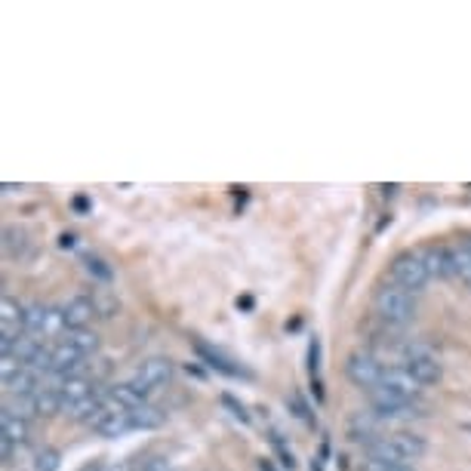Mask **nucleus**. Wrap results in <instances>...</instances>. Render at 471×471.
<instances>
[{"mask_svg": "<svg viewBox=\"0 0 471 471\" xmlns=\"http://www.w3.org/2000/svg\"><path fill=\"white\" fill-rule=\"evenodd\" d=\"M373 305H376V314L385 323H394V327H404L416 318V296L410 290L397 287V283H383L373 296Z\"/></svg>", "mask_w": 471, "mask_h": 471, "instance_id": "nucleus-1", "label": "nucleus"}, {"mask_svg": "<svg viewBox=\"0 0 471 471\" xmlns=\"http://www.w3.org/2000/svg\"><path fill=\"white\" fill-rule=\"evenodd\" d=\"M428 281H432V271L425 265V253H401L392 262V283L410 290L413 296L422 293Z\"/></svg>", "mask_w": 471, "mask_h": 471, "instance_id": "nucleus-2", "label": "nucleus"}, {"mask_svg": "<svg viewBox=\"0 0 471 471\" xmlns=\"http://www.w3.org/2000/svg\"><path fill=\"white\" fill-rule=\"evenodd\" d=\"M173 373H176V363L169 361V357H148V361H142V367L136 370V376L129 379V385L142 397H148L158 385H167L169 379H173Z\"/></svg>", "mask_w": 471, "mask_h": 471, "instance_id": "nucleus-3", "label": "nucleus"}, {"mask_svg": "<svg viewBox=\"0 0 471 471\" xmlns=\"http://www.w3.org/2000/svg\"><path fill=\"white\" fill-rule=\"evenodd\" d=\"M383 373H385V367L367 352H354V354H348V361H345V376L352 379L357 388L376 392L379 383H383Z\"/></svg>", "mask_w": 471, "mask_h": 471, "instance_id": "nucleus-4", "label": "nucleus"}, {"mask_svg": "<svg viewBox=\"0 0 471 471\" xmlns=\"http://www.w3.org/2000/svg\"><path fill=\"white\" fill-rule=\"evenodd\" d=\"M376 392H383L388 397H397V401H413V397L422 392V385L410 376L407 367H388L383 373V383H379Z\"/></svg>", "mask_w": 471, "mask_h": 471, "instance_id": "nucleus-5", "label": "nucleus"}, {"mask_svg": "<svg viewBox=\"0 0 471 471\" xmlns=\"http://www.w3.org/2000/svg\"><path fill=\"white\" fill-rule=\"evenodd\" d=\"M404 367L410 370V376L416 379V383L425 388V385H435V383H441V376H444V367L437 363V357L435 354H428L425 348H416L410 357H407V363Z\"/></svg>", "mask_w": 471, "mask_h": 471, "instance_id": "nucleus-6", "label": "nucleus"}, {"mask_svg": "<svg viewBox=\"0 0 471 471\" xmlns=\"http://www.w3.org/2000/svg\"><path fill=\"white\" fill-rule=\"evenodd\" d=\"M191 348H194V354H198L210 370L225 373V376H231V379H250V373L243 370L238 361H231V357H225L222 352H216L213 345H207V343H200V339H194Z\"/></svg>", "mask_w": 471, "mask_h": 471, "instance_id": "nucleus-7", "label": "nucleus"}, {"mask_svg": "<svg viewBox=\"0 0 471 471\" xmlns=\"http://www.w3.org/2000/svg\"><path fill=\"white\" fill-rule=\"evenodd\" d=\"M89 428H93L99 437H120V435L133 432V422H129L127 410H108L102 404V410L96 413V419L89 422Z\"/></svg>", "mask_w": 471, "mask_h": 471, "instance_id": "nucleus-8", "label": "nucleus"}, {"mask_svg": "<svg viewBox=\"0 0 471 471\" xmlns=\"http://www.w3.org/2000/svg\"><path fill=\"white\" fill-rule=\"evenodd\" d=\"M373 413L376 419H416L422 416L419 407H413V401H397L383 392H373Z\"/></svg>", "mask_w": 471, "mask_h": 471, "instance_id": "nucleus-9", "label": "nucleus"}, {"mask_svg": "<svg viewBox=\"0 0 471 471\" xmlns=\"http://www.w3.org/2000/svg\"><path fill=\"white\" fill-rule=\"evenodd\" d=\"M62 314L68 330H87L96 318V302L89 296H71L68 302L62 305Z\"/></svg>", "mask_w": 471, "mask_h": 471, "instance_id": "nucleus-10", "label": "nucleus"}, {"mask_svg": "<svg viewBox=\"0 0 471 471\" xmlns=\"http://www.w3.org/2000/svg\"><path fill=\"white\" fill-rule=\"evenodd\" d=\"M4 388L10 392L13 397H28V394H37L40 388V373L31 370V367H15L10 376H4Z\"/></svg>", "mask_w": 471, "mask_h": 471, "instance_id": "nucleus-11", "label": "nucleus"}, {"mask_svg": "<svg viewBox=\"0 0 471 471\" xmlns=\"http://www.w3.org/2000/svg\"><path fill=\"white\" fill-rule=\"evenodd\" d=\"M385 441L394 446V453L404 459V466H407V462H413V459H419V456H425V450H428L425 437L413 435V432H394V435H388Z\"/></svg>", "mask_w": 471, "mask_h": 471, "instance_id": "nucleus-12", "label": "nucleus"}, {"mask_svg": "<svg viewBox=\"0 0 471 471\" xmlns=\"http://www.w3.org/2000/svg\"><path fill=\"white\" fill-rule=\"evenodd\" d=\"M0 437H4V441H10V444H15V446H22V444H28L31 428H28L26 419L13 416V413L4 407V413H0Z\"/></svg>", "mask_w": 471, "mask_h": 471, "instance_id": "nucleus-13", "label": "nucleus"}, {"mask_svg": "<svg viewBox=\"0 0 471 471\" xmlns=\"http://www.w3.org/2000/svg\"><path fill=\"white\" fill-rule=\"evenodd\" d=\"M56 392H59L62 404H65V410H71V407H75V404L84 401V397L96 394V392H93V383H89V379H84V376H71V379H65V383H62L59 388H56Z\"/></svg>", "mask_w": 471, "mask_h": 471, "instance_id": "nucleus-14", "label": "nucleus"}, {"mask_svg": "<svg viewBox=\"0 0 471 471\" xmlns=\"http://www.w3.org/2000/svg\"><path fill=\"white\" fill-rule=\"evenodd\" d=\"M425 265L432 271V278H456L453 274V253L450 247H428L425 250Z\"/></svg>", "mask_w": 471, "mask_h": 471, "instance_id": "nucleus-15", "label": "nucleus"}, {"mask_svg": "<svg viewBox=\"0 0 471 471\" xmlns=\"http://www.w3.org/2000/svg\"><path fill=\"white\" fill-rule=\"evenodd\" d=\"M62 343H68L71 348H77V352L80 354H84V357H89V354H96V352H99V348H102V339H99V333H96V330H68V333H65V339H62Z\"/></svg>", "mask_w": 471, "mask_h": 471, "instance_id": "nucleus-16", "label": "nucleus"}, {"mask_svg": "<svg viewBox=\"0 0 471 471\" xmlns=\"http://www.w3.org/2000/svg\"><path fill=\"white\" fill-rule=\"evenodd\" d=\"M129 422H133L136 432H154V428H160L167 422V413L151 407V404H142L139 410L129 413Z\"/></svg>", "mask_w": 471, "mask_h": 471, "instance_id": "nucleus-17", "label": "nucleus"}, {"mask_svg": "<svg viewBox=\"0 0 471 471\" xmlns=\"http://www.w3.org/2000/svg\"><path fill=\"white\" fill-rule=\"evenodd\" d=\"M450 253H453V274H456V281H462L471 290V247L468 243H456V247H450Z\"/></svg>", "mask_w": 471, "mask_h": 471, "instance_id": "nucleus-18", "label": "nucleus"}, {"mask_svg": "<svg viewBox=\"0 0 471 471\" xmlns=\"http://www.w3.org/2000/svg\"><path fill=\"white\" fill-rule=\"evenodd\" d=\"M108 397H115V401H118L127 413L139 410L142 404H145V397H142L139 392H136V388L129 385V383H118V385H111V388H108Z\"/></svg>", "mask_w": 471, "mask_h": 471, "instance_id": "nucleus-19", "label": "nucleus"}, {"mask_svg": "<svg viewBox=\"0 0 471 471\" xmlns=\"http://www.w3.org/2000/svg\"><path fill=\"white\" fill-rule=\"evenodd\" d=\"M4 250H6V256H10V259H22L28 253V231L10 225V229L4 231Z\"/></svg>", "mask_w": 471, "mask_h": 471, "instance_id": "nucleus-20", "label": "nucleus"}, {"mask_svg": "<svg viewBox=\"0 0 471 471\" xmlns=\"http://www.w3.org/2000/svg\"><path fill=\"white\" fill-rule=\"evenodd\" d=\"M37 397V416H56V413H65V404L56 388H40V392L35 394Z\"/></svg>", "mask_w": 471, "mask_h": 471, "instance_id": "nucleus-21", "label": "nucleus"}, {"mask_svg": "<svg viewBox=\"0 0 471 471\" xmlns=\"http://www.w3.org/2000/svg\"><path fill=\"white\" fill-rule=\"evenodd\" d=\"M46 318H50V308L46 305H28L26 308V333L40 336L46 330Z\"/></svg>", "mask_w": 471, "mask_h": 471, "instance_id": "nucleus-22", "label": "nucleus"}, {"mask_svg": "<svg viewBox=\"0 0 471 471\" xmlns=\"http://www.w3.org/2000/svg\"><path fill=\"white\" fill-rule=\"evenodd\" d=\"M62 466V453L56 450V446H44V450L35 453V466L31 471H59Z\"/></svg>", "mask_w": 471, "mask_h": 471, "instance_id": "nucleus-23", "label": "nucleus"}, {"mask_svg": "<svg viewBox=\"0 0 471 471\" xmlns=\"http://www.w3.org/2000/svg\"><path fill=\"white\" fill-rule=\"evenodd\" d=\"M6 410L13 413V416H19V419H35L37 416V397L35 394H28V397H13V404H6Z\"/></svg>", "mask_w": 471, "mask_h": 471, "instance_id": "nucleus-24", "label": "nucleus"}, {"mask_svg": "<svg viewBox=\"0 0 471 471\" xmlns=\"http://www.w3.org/2000/svg\"><path fill=\"white\" fill-rule=\"evenodd\" d=\"M84 265H87V271L93 274L96 281H102V283H111V278H115V271H111V265L105 262V259L93 256V253H89V256L84 259Z\"/></svg>", "mask_w": 471, "mask_h": 471, "instance_id": "nucleus-25", "label": "nucleus"}, {"mask_svg": "<svg viewBox=\"0 0 471 471\" xmlns=\"http://www.w3.org/2000/svg\"><path fill=\"white\" fill-rule=\"evenodd\" d=\"M287 407H290V413H293L296 419H302V422H308V425H314L312 407H308L305 397L299 394V392H290V394H287Z\"/></svg>", "mask_w": 471, "mask_h": 471, "instance_id": "nucleus-26", "label": "nucleus"}, {"mask_svg": "<svg viewBox=\"0 0 471 471\" xmlns=\"http://www.w3.org/2000/svg\"><path fill=\"white\" fill-rule=\"evenodd\" d=\"M308 370H312V379L321 373V339H312L308 345Z\"/></svg>", "mask_w": 471, "mask_h": 471, "instance_id": "nucleus-27", "label": "nucleus"}, {"mask_svg": "<svg viewBox=\"0 0 471 471\" xmlns=\"http://www.w3.org/2000/svg\"><path fill=\"white\" fill-rule=\"evenodd\" d=\"M222 404H225V407L231 410V416H234V419H241L243 425H250V413H247V407H243V404H238V401H234L231 394H222Z\"/></svg>", "mask_w": 471, "mask_h": 471, "instance_id": "nucleus-28", "label": "nucleus"}, {"mask_svg": "<svg viewBox=\"0 0 471 471\" xmlns=\"http://www.w3.org/2000/svg\"><path fill=\"white\" fill-rule=\"evenodd\" d=\"M271 444H274V450H278V456H281V466L293 471V468H296V459H293V453H290L287 446H283L281 435H274V437H271Z\"/></svg>", "mask_w": 471, "mask_h": 471, "instance_id": "nucleus-29", "label": "nucleus"}, {"mask_svg": "<svg viewBox=\"0 0 471 471\" xmlns=\"http://www.w3.org/2000/svg\"><path fill=\"white\" fill-rule=\"evenodd\" d=\"M105 471H139V468H136L133 459H124V462H108V468Z\"/></svg>", "mask_w": 471, "mask_h": 471, "instance_id": "nucleus-30", "label": "nucleus"}, {"mask_svg": "<svg viewBox=\"0 0 471 471\" xmlns=\"http://www.w3.org/2000/svg\"><path fill=\"white\" fill-rule=\"evenodd\" d=\"M108 468V462H102V459H89V462H84V466H80L77 471H105Z\"/></svg>", "mask_w": 471, "mask_h": 471, "instance_id": "nucleus-31", "label": "nucleus"}, {"mask_svg": "<svg viewBox=\"0 0 471 471\" xmlns=\"http://www.w3.org/2000/svg\"><path fill=\"white\" fill-rule=\"evenodd\" d=\"M13 450H15V444H10V441H4V437H0V453H4V462H6V466L13 462Z\"/></svg>", "mask_w": 471, "mask_h": 471, "instance_id": "nucleus-32", "label": "nucleus"}, {"mask_svg": "<svg viewBox=\"0 0 471 471\" xmlns=\"http://www.w3.org/2000/svg\"><path fill=\"white\" fill-rule=\"evenodd\" d=\"M75 243H77L75 234H62V238H59V247H62V250H71Z\"/></svg>", "mask_w": 471, "mask_h": 471, "instance_id": "nucleus-33", "label": "nucleus"}, {"mask_svg": "<svg viewBox=\"0 0 471 471\" xmlns=\"http://www.w3.org/2000/svg\"><path fill=\"white\" fill-rule=\"evenodd\" d=\"M0 191H4V194H15V191H22V185H10V182H4V185H0Z\"/></svg>", "mask_w": 471, "mask_h": 471, "instance_id": "nucleus-34", "label": "nucleus"}, {"mask_svg": "<svg viewBox=\"0 0 471 471\" xmlns=\"http://www.w3.org/2000/svg\"><path fill=\"white\" fill-rule=\"evenodd\" d=\"M259 471H278L271 459H259Z\"/></svg>", "mask_w": 471, "mask_h": 471, "instance_id": "nucleus-35", "label": "nucleus"}, {"mask_svg": "<svg viewBox=\"0 0 471 471\" xmlns=\"http://www.w3.org/2000/svg\"><path fill=\"white\" fill-rule=\"evenodd\" d=\"M468 247H471V241H468Z\"/></svg>", "mask_w": 471, "mask_h": 471, "instance_id": "nucleus-36", "label": "nucleus"}]
</instances>
